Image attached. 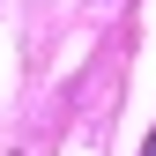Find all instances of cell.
<instances>
[{
  "mask_svg": "<svg viewBox=\"0 0 156 156\" xmlns=\"http://www.w3.org/2000/svg\"><path fill=\"white\" fill-rule=\"evenodd\" d=\"M149 156H156V134H149Z\"/></svg>",
  "mask_w": 156,
  "mask_h": 156,
  "instance_id": "cell-1",
  "label": "cell"
}]
</instances>
